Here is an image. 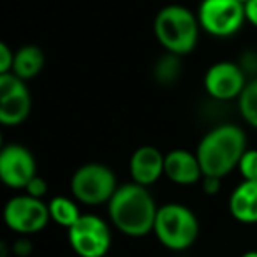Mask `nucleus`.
I'll list each match as a JSON object with an SVG mask.
<instances>
[{
  "label": "nucleus",
  "mask_w": 257,
  "mask_h": 257,
  "mask_svg": "<svg viewBox=\"0 0 257 257\" xmlns=\"http://www.w3.org/2000/svg\"><path fill=\"white\" fill-rule=\"evenodd\" d=\"M107 208L113 225L123 234L145 236L154 231L159 208L145 185L125 183L118 187Z\"/></svg>",
  "instance_id": "f257e3e1"
},
{
  "label": "nucleus",
  "mask_w": 257,
  "mask_h": 257,
  "mask_svg": "<svg viewBox=\"0 0 257 257\" xmlns=\"http://www.w3.org/2000/svg\"><path fill=\"white\" fill-rule=\"evenodd\" d=\"M245 152V133L236 125L225 123L215 127L201 140L196 155L203 169V176L224 178L238 168Z\"/></svg>",
  "instance_id": "f03ea898"
},
{
  "label": "nucleus",
  "mask_w": 257,
  "mask_h": 257,
  "mask_svg": "<svg viewBox=\"0 0 257 257\" xmlns=\"http://www.w3.org/2000/svg\"><path fill=\"white\" fill-rule=\"evenodd\" d=\"M199 20L183 6H168L155 16V37L168 53L187 55L196 48Z\"/></svg>",
  "instance_id": "7ed1b4c3"
},
{
  "label": "nucleus",
  "mask_w": 257,
  "mask_h": 257,
  "mask_svg": "<svg viewBox=\"0 0 257 257\" xmlns=\"http://www.w3.org/2000/svg\"><path fill=\"white\" fill-rule=\"evenodd\" d=\"M155 236L169 250H185L199 236V222L192 210L183 204H164L155 218Z\"/></svg>",
  "instance_id": "20e7f679"
},
{
  "label": "nucleus",
  "mask_w": 257,
  "mask_h": 257,
  "mask_svg": "<svg viewBox=\"0 0 257 257\" xmlns=\"http://www.w3.org/2000/svg\"><path fill=\"white\" fill-rule=\"evenodd\" d=\"M116 176L104 164H85L72 175L71 190L72 196L85 204L109 203L116 192Z\"/></svg>",
  "instance_id": "39448f33"
},
{
  "label": "nucleus",
  "mask_w": 257,
  "mask_h": 257,
  "mask_svg": "<svg viewBox=\"0 0 257 257\" xmlns=\"http://www.w3.org/2000/svg\"><path fill=\"white\" fill-rule=\"evenodd\" d=\"M197 20L201 29L211 36H234L246 20L245 4L238 0H203L197 13Z\"/></svg>",
  "instance_id": "423d86ee"
},
{
  "label": "nucleus",
  "mask_w": 257,
  "mask_h": 257,
  "mask_svg": "<svg viewBox=\"0 0 257 257\" xmlns=\"http://www.w3.org/2000/svg\"><path fill=\"white\" fill-rule=\"evenodd\" d=\"M69 243L79 257H106L111 248V231L97 215H81L69 227Z\"/></svg>",
  "instance_id": "0eeeda50"
},
{
  "label": "nucleus",
  "mask_w": 257,
  "mask_h": 257,
  "mask_svg": "<svg viewBox=\"0 0 257 257\" xmlns=\"http://www.w3.org/2000/svg\"><path fill=\"white\" fill-rule=\"evenodd\" d=\"M50 208L43 199L29 196H16L4 208V220L8 227L20 234H34L43 231L50 222Z\"/></svg>",
  "instance_id": "6e6552de"
},
{
  "label": "nucleus",
  "mask_w": 257,
  "mask_h": 257,
  "mask_svg": "<svg viewBox=\"0 0 257 257\" xmlns=\"http://www.w3.org/2000/svg\"><path fill=\"white\" fill-rule=\"evenodd\" d=\"M32 100L25 81L13 72L0 74V121L20 125L29 118Z\"/></svg>",
  "instance_id": "1a4fd4ad"
},
{
  "label": "nucleus",
  "mask_w": 257,
  "mask_h": 257,
  "mask_svg": "<svg viewBox=\"0 0 257 257\" xmlns=\"http://www.w3.org/2000/svg\"><path fill=\"white\" fill-rule=\"evenodd\" d=\"M37 171L36 159L22 145H8L0 152V178L11 189H25Z\"/></svg>",
  "instance_id": "9d476101"
},
{
  "label": "nucleus",
  "mask_w": 257,
  "mask_h": 257,
  "mask_svg": "<svg viewBox=\"0 0 257 257\" xmlns=\"http://www.w3.org/2000/svg\"><path fill=\"white\" fill-rule=\"evenodd\" d=\"M243 71L232 62H218L208 69L204 76V88L213 99L229 100L241 95L245 90Z\"/></svg>",
  "instance_id": "9b49d317"
},
{
  "label": "nucleus",
  "mask_w": 257,
  "mask_h": 257,
  "mask_svg": "<svg viewBox=\"0 0 257 257\" xmlns=\"http://www.w3.org/2000/svg\"><path fill=\"white\" fill-rule=\"evenodd\" d=\"M166 155H162L155 147H141L131 157V175L134 183L140 185H152L161 175H164Z\"/></svg>",
  "instance_id": "f8f14e48"
},
{
  "label": "nucleus",
  "mask_w": 257,
  "mask_h": 257,
  "mask_svg": "<svg viewBox=\"0 0 257 257\" xmlns=\"http://www.w3.org/2000/svg\"><path fill=\"white\" fill-rule=\"evenodd\" d=\"M164 175L178 185H194L203 176L197 155L187 150H173L166 155Z\"/></svg>",
  "instance_id": "ddd939ff"
},
{
  "label": "nucleus",
  "mask_w": 257,
  "mask_h": 257,
  "mask_svg": "<svg viewBox=\"0 0 257 257\" xmlns=\"http://www.w3.org/2000/svg\"><path fill=\"white\" fill-rule=\"evenodd\" d=\"M229 211L243 224L257 222V180H243L229 197Z\"/></svg>",
  "instance_id": "4468645a"
},
{
  "label": "nucleus",
  "mask_w": 257,
  "mask_h": 257,
  "mask_svg": "<svg viewBox=\"0 0 257 257\" xmlns=\"http://www.w3.org/2000/svg\"><path fill=\"white\" fill-rule=\"evenodd\" d=\"M43 67H44V53L41 48L34 46V44H27V46L20 48L15 53L13 74L22 78L23 81L36 78Z\"/></svg>",
  "instance_id": "2eb2a0df"
},
{
  "label": "nucleus",
  "mask_w": 257,
  "mask_h": 257,
  "mask_svg": "<svg viewBox=\"0 0 257 257\" xmlns=\"http://www.w3.org/2000/svg\"><path fill=\"white\" fill-rule=\"evenodd\" d=\"M48 208H50L51 220H55L57 224L64 225V227H67V229L71 227V225H74L76 222H78V218L81 217V213H79L74 201L65 196L53 197V199L50 201V204H48Z\"/></svg>",
  "instance_id": "dca6fc26"
},
{
  "label": "nucleus",
  "mask_w": 257,
  "mask_h": 257,
  "mask_svg": "<svg viewBox=\"0 0 257 257\" xmlns=\"http://www.w3.org/2000/svg\"><path fill=\"white\" fill-rule=\"evenodd\" d=\"M239 113L248 125L257 128V79L246 83L245 90L239 95Z\"/></svg>",
  "instance_id": "f3484780"
},
{
  "label": "nucleus",
  "mask_w": 257,
  "mask_h": 257,
  "mask_svg": "<svg viewBox=\"0 0 257 257\" xmlns=\"http://www.w3.org/2000/svg\"><path fill=\"white\" fill-rule=\"evenodd\" d=\"M180 71H182V62H180L178 55L168 53L162 57L155 65V78L162 85H173L178 79Z\"/></svg>",
  "instance_id": "a211bd4d"
},
{
  "label": "nucleus",
  "mask_w": 257,
  "mask_h": 257,
  "mask_svg": "<svg viewBox=\"0 0 257 257\" xmlns=\"http://www.w3.org/2000/svg\"><path fill=\"white\" fill-rule=\"evenodd\" d=\"M238 168L243 180H257V150H246Z\"/></svg>",
  "instance_id": "6ab92c4d"
},
{
  "label": "nucleus",
  "mask_w": 257,
  "mask_h": 257,
  "mask_svg": "<svg viewBox=\"0 0 257 257\" xmlns=\"http://www.w3.org/2000/svg\"><path fill=\"white\" fill-rule=\"evenodd\" d=\"M13 65H15V53L6 43H0V74L13 72Z\"/></svg>",
  "instance_id": "aec40b11"
},
{
  "label": "nucleus",
  "mask_w": 257,
  "mask_h": 257,
  "mask_svg": "<svg viewBox=\"0 0 257 257\" xmlns=\"http://www.w3.org/2000/svg\"><path fill=\"white\" fill-rule=\"evenodd\" d=\"M25 190H27V194H29V196L36 197V199H41V197L48 192L46 180L39 178V176H34V178L29 182V185L25 187Z\"/></svg>",
  "instance_id": "412c9836"
},
{
  "label": "nucleus",
  "mask_w": 257,
  "mask_h": 257,
  "mask_svg": "<svg viewBox=\"0 0 257 257\" xmlns=\"http://www.w3.org/2000/svg\"><path fill=\"white\" fill-rule=\"evenodd\" d=\"M13 250H15L16 255L27 257L32 253V243L27 241V239H18V241L15 243V246H13Z\"/></svg>",
  "instance_id": "4be33fe9"
},
{
  "label": "nucleus",
  "mask_w": 257,
  "mask_h": 257,
  "mask_svg": "<svg viewBox=\"0 0 257 257\" xmlns=\"http://www.w3.org/2000/svg\"><path fill=\"white\" fill-rule=\"evenodd\" d=\"M245 16H246V22H250L253 27H257V0H248L246 2Z\"/></svg>",
  "instance_id": "5701e85b"
},
{
  "label": "nucleus",
  "mask_w": 257,
  "mask_h": 257,
  "mask_svg": "<svg viewBox=\"0 0 257 257\" xmlns=\"http://www.w3.org/2000/svg\"><path fill=\"white\" fill-rule=\"evenodd\" d=\"M220 189V178H213V176H204V190L208 194H215Z\"/></svg>",
  "instance_id": "b1692460"
},
{
  "label": "nucleus",
  "mask_w": 257,
  "mask_h": 257,
  "mask_svg": "<svg viewBox=\"0 0 257 257\" xmlns=\"http://www.w3.org/2000/svg\"><path fill=\"white\" fill-rule=\"evenodd\" d=\"M241 257H257V250H250V252H245Z\"/></svg>",
  "instance_id": "393cba45"
},
{
  "label": "nucleus",
  "mask_w": 257,
  "mask_h": 257,
  "mask_svg": "<svg viewBox=\"0 0 257 257\" xmlns=\"http://www.w3.org/2000/svg\"><path fill=\"white\" fill-rule=\"evenodd\" d=\"M238 2H241V4H246V2H248V0H238Z\"/></svg>",
  "instance_id": "a878e982"
}]
</instances>
